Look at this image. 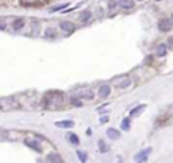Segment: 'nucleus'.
I'll return each mask as SVG.
<instances>
[{
	"label": "nucleus",
	"instance_id": "20e7f679",
	"mask_svg": "<svg viewBox=\"0 0 173 163\" xmlns=\"http://www.w3.org/2000/svg\"><path fill=\"white\" fill-rule=\"evenodd\" d=\"M60 27L62 31H65V32H68V34H71V32L75 31V23H72V22H69V20H64V22H61L60 23Z\"/></svg>",
	"mask_w": 173,
	"mask_h": 163
},
{
	"label": "nucleus",
	"instance_id": "0eeeda50",
	"mask_svg": "<svg viewBox=\"0 0 173 163\" xmlns=\"http://www.w3.org/2000/svg\"><path fill=\"white\" fill-rule=\"evenodd\" d=\"M110 93H111V88H110V85H102V86L99 88V96H100L102 98L108 97Z\"/></svg>",
	"mask_w": 173,
	"mask_h": 163
},
{
	"label": "nucleus",
	"instance_id": "4468645a",
	"mask_svg": "<svg viewBox=\"0 0 173 163\" xmlns=\"http://www.w3.org/2000/svg\"><path fill=\"white\" fill-rule=\"evenodd\" d=\"M156 53H157L158 57H164V55L167 54V46H165V44H162V43H161V44H158V47H157V51H156Z\"/></svg>",
	"mask_w": 173,
	"mask_h": 163
},
{
	"label": "nucleus",
	"instance_id": "4be33fe9",
	"mask_svg": "<svg viewBox=\"0 0 173 163\" xmlns=\"http://www.w3.org/2000/svg\"><path fill=\"white\" fill-rule=\"evenodd\" d=\"M99 146H100V151H102V153H107V151H108V147L106 146L103 140H100V142H99Z\"/></svg>",
	"mask_w": 173,
	"mask_h": 163
},
{
	"label": "nucleus",
	"instance_id": "6ab92c4d",
	"mask_svg": "<svg viewBox=\"0 0 173 163\" xmlns=\"http://www.w3.org/2000/svg\"><path fill=\"white\" fill-rule=\"evenodd\" d=\"M45 36H47V38H54V36H56V30L54 28H46Z\"/></svg>",
	"mask_w": 173,
	"mask_h": 163
},
{
	"label": "nucleus",
	"instance_id": "6e6552de",
	"mask_svg": "<svg viewBox=\"0 0 173 163\" xmlns=\"http://www.w3.org/2000/svg\"><path fill=\"white\" fill-rule=\"evenodd\" d=\"M76 96H79V97H87V98H93V93H92V90L89 89H83V90H79L76 93Z\"/></svg>",
	"mask_w": 173,
	"mask_h": 163
},
{
	"label": "nucleus",
	"instance_id": "423d86ee",
	"mask_svg": "<svg viewBox=\"0 0 173 163\" xmlns=\"http://www.w3.org/2000/svg\"><path fill=\"white\" fill-rule=\"evenodd\" d=\"M73 125H75V121H72V120H64V121H57L56 123V127L64 128V129L73 128Z\"/></svg>",
	"mask_w": 173,
	"mask_h": 163
},
{
	"label": "nucleus",
	"instance_id": "f3484780",
	"mask_svg": "<svg viewBox=\"0 0 173 163\" xmlns=\"http://www.w3.org/2000/svg\"><path fill=\"white\" fill-rule=\"evenodd\" d=\"M71 102L76 107H83V102H81V100H80L79 96H73V97L71 98Z\"/></svg>",
	"mask_w": 173,
	"mask_h": 163
},
{
	"label": "nucleus",
	"instance_id": "f03ea898",
	"mask_svg": "<svg viewBox=\"0 0 173 163\" xmlns=\"http://www.w3.org/2000/svg\"><path fill=\"white\" fill-rule=\"evenodd\" d=\"M150 153H152V148H145V150H141V151H139V153L134 157V161L137 162V163H145L146 161H148Z\"/></svg>",
	"mask_w": 173,
	"mask_h": 163
},
{
	"label": "nucleus",
	"instance_id": "c85d7f7f",
	"mask_svg": "<svg viewBox=\"0 0 173 163\" xmlns=\"http://www.w3.org/2000/svg\"><path fill=\"white\" fill-rule=\"evenodd\" d=\"M139 2H141V0H139Z\"/></svg>",
	"mask_w": 173,
	"mask_h": 163
},
{
	"label": "nucleus",
	"instance_id": "dca6fc26",
	"mask_svg": "<svg viewBox=\"0 0 173 163\" xmlns=\"http://www.w3.org/2000/svg\"><path fill=\"white\" fill-rule=\"evenodd\" d=\"M130 125H131L130 119H128V117L123 119V121H122V129H123V131H128V129H130Z\"/></svg>",
	"mask_w": 173,
	"mask_h": 163
},
{
	"label": "nucleus",
	"instance_id": "9d476101",
	"mask_svg": "<svg viewBox=\"0 0 173 163\" xmlns=\"http://www.w3.org/2000/svg\"><path fill=\"white\" fill-rule=\"evenodd\" d=\"M145 108H146L145 104H142V105H138L137 108H134L132 111H130V117H137L139 113H142L143 111H145Z\"/></svg>",
	"mask_w": 173,
	"mask_h": 163
},
{
	"label": "nucleus",
	"instance_id": "412c9836",
	"mask_svg": "<svg viewBox=\"0 0 173 163\" xmlns=\"http://www.w3.org/2000/svg\"><path fill=\"white\" fill-rule=\"evenodd\" d=\"M116 6H119V2H116V0H110V3H108V10H114Z\"/></svg>",
	"mask_w": 173,
	"mask_h": 163
},
{
	"label": "nucleus",
	"instance_id": "39448f33",
	"mask_svg": "<svg viewBox=\"0 0 173 163\" xmlns=\"http://www.w3.org/2000/svg\"><path fill=\"white\" fill-rule=\"evenodd\" d=\"M24 144H26V146H28L30 148H32V150H35L37 153H42L41 146H39V143L37 142V140H28V139H26L24 140Z\"/></svg>",
	"mask_w": 173,
	"mask_h": 163
},
{
	"label": "nucleus",
	"instance_id": "2eb2a0df",
	"mask_svg": "<svg viewBox=\"0 0 173 163\" xmlns=\"http://www.w3.org/2000/svg\"><path fill=\"white\" fill-rule=\"evenodd\" d=\"M49 162L50 163H64L62 162V159L58 157L57 154H50L49 155Z\"/></svg>",
	"mask_w": 173,
	"mask_h": 163
},
{
	"label": "nucleus",
	"instance_id": "a211bd4d",
	"mask_svg": "<svg viewBox=\"0 0 173 163\" xmlns=\"http://www.w3.org/2000/svg\"><path fill=\"white\" fill-rule=\"evenodd\" d=\"M76 154H77V157H79L80 161H81V163H85V162H87V154H85V153H83V151L77 150Z\"/></svg>",
	"mask_w": 173,
	"mask_h": 163
},
{
	"label": "nucleus",
	"instance_id": "b1692460",
	"mask_svg": "<svg viewBox=\"0 0 173 163\" xmlns=\"http://www.w3.org/2000/svg\"><path fill=\"white\" fill-rule=\"evenodd\" d=\"M37 0H22V3H24V4H34Z\"/></svg>",
	"mask_w": 173,
	"mask_h": 163
},
{
	"label": "nucleus",
	"instance_id": "ddd939ff",
	"mask_svg": "<svg viewBox=\"0 0 173 163\" xmlns=\"http://www.w3.org/2000/svg\"><path fill=\"white\" fill-rule=\"evenodd\" d=\"M91 16H92L91 11H84V12H81V15L79 16V19H80V22H83V23H87V22L91 19Z\"/></svg>",
	"mask_w": 173,
	"mask_h": 163
},
{
	"label": "nucleus",
	"instance_id": "f257e3e1",
	"mask_svg": "<svg viewBox=\"0 0 173 163\" xmlns=\"http://www.w3.org/2000/svg\"><path fill=\"white\" fill-rule=\"evenodd\" d=\"M65 104V96L62 93H50L46 96V100H45V105L46 108L49 109H53V108H61V107H64Z\"/></svg>",
	"mask_w": 173,
	"mask_h": 163
},
{
	"label": "nucleus",
	"instance_id": "393cba45",
	"mask_svg": "<svg viewBox=\"0 0 173 163\" xmlns=\"http://www.w3.org/2000/svg\"><path fill=\"white\" fill-rule=\"evenodd\" d=\"M169 47H171V49H173V36H171V38H169Z\"/></svg>",
	"mask_w": 173,
	"mask_h": 163
},
{
	"label": "nucleus",
	"instance_id": "a878e982",
	"mask_svg": "<svg viewBox=\"0 0 173 163\" xmlns=\"http://www.w3.org/2000/svg\"><path fill=\"white\" fill-rule=\"evenodd\" d=\"M107 120H108V117H107V116H103V117L100 119V123H106Z\"/></svg>",
	"mask_w": 173,
	"mask_h": 163
},
{
	"label": "nucleus",
	"instance_id": "cd10ccee",
	"mask_svg": "<svg viewBox=\"0 0 173 163\" xmlns=\"http://www.w3.org/2000/svg\"><path fill=\"white\" fill-rule=\"evenodd\" d=\"M157 2H160V0H157Z\"/></svg>",
	"mask_w": 173,
	"mask_h": 163
},
{
	"label": "nucleus",
	"instance_id": "7ed1b4c3",
	"mask_svg": "<svg viewBox=\"0 0 173 163\" xmlns=\"http://www.w3.org/2000/svg\"><path fill=\"white\" fill-rule=\"evenodd\" d=\"M172 20H169V19H161L160 22H158V30L160 31H162V32H168V31H171V28H172Z\"/></svg>",
	"mask_w": 173,
	"mask_h": 163
},
{
	"label": "nucleus",
	"instance_id": "5701e85b",
	"mask_svg": "<svg viewBox=\"0 0 173 163\" xmlns=\"http://www.w3.org/2000/svg\"><path fill=\"white\" fill-rule=\"evenodd\" d=\"M130 84H131V82H130V80H126V81H123V82L120 84V86H122V88H126V86H128Z\"/></svg>",
	"mask_w": 173,
	"mask_h": 163
},
{
	"label": "nucleus",
	"instance_id": "9b49d317",
	"mask_svg": "<svg viewBox=\"0 0 173 163\" xmlns=\"http://www.w3.org/2000/svg\"><path fill=\"white\" fill-rule=\"evenodd\" d=\"M23 26H24V19H22V18H18V19L14 20L12 28L15 30V31H19V30L23 28Z\"/></svg>",
	"mask_w": 173,
	"mask_h": 163
},
{
	"label": "nucleus",
	"instance_id": "f8f14e48",
	"mask_svg": "<svg viewBox=\"0 0 173 163\" xmlns=\"http://www.w3.org/2000/svg\"><path fill=\"white\" fill-rule=\"evenodd\" d=\"M107 135H108L110 139L116 140V139H119L120 133H119V131H118V129H115V128H108V129H107Z\"/></svg>",
	"mask_w": 173,
	"mask_h": 163
},
{
	"label": "nucleus",
	"instance_id": "bb28decb",
	"mask_svg": "<svg viewBox=\"0 0 173 163\" xmlns=\"http://www.w3.org/2000/svg\"><path fill=\"white\" fill-rule=\"evenodd\" d=\"M171 20H172V23H173V12H172V18H171Z\"/></svg>",
	"mask_w": 173,
	"mask_h": 163
},
{
	"label": "nucleus",
	"instance_id": "aec40b11",
	"mask_svg": "<svg viewBox=\"0 0 173 163\" xmlns=\"http://www.w3.org/2000/svg\"><path fill=\"white\" fill-rule=\"evenodd\" d=\"M69 140H71V143H72V144H76V146L80 143L79 136L75 135V133H71V135H69Z\"/></svg>",
	"mask_w": 173,
	"mask_h": 163
},
{
	"label": "nucleus",
	"instance_id": "1a4fd4ad",
	"mask_svg": "<svg viewBox=\"0 0 173 163\" xmlns=\"http://www.w3.org/2000/svg\"><path fill=\"white\" fill-rule=\"evenodd\" d=\"M119 7L123 10H130L134 7V2L132 0H119Z\"/></svg>",
	"mask_w": 173,
	"mask_h": 163
}]
</instances>
